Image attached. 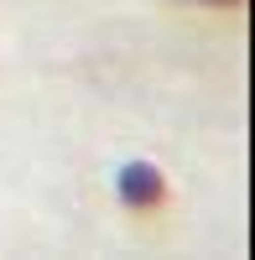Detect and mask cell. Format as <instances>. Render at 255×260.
Masks as SVG:
<instances>
[{"mask_svg": "<svg viewBox=\"0 0 255 260\" xmlns=\"http://www.w3.org/2000/svg\"><path fill=\"white\" fill-rule=\"evenodd\" d=\"M120 198L131 203V208H156L167 198V182H162V172L156 167H146V161H131L120 172Z\"/></svg>", "mask_w": 255, "mask_h": 260, "instance_id": "cell-1", "label": "cell"}, {"mask_svg": "<svg viewBox=\"0 0 255 260\" xmlns=\"http://www.w3.org/2000/svg\"><path fill=\"white\" fill-rule=\"evenodd\" d=\"M208 6H235V0H208Z\"/></svg>", "mask_w": 255, "mask_h": 260, "instance_id": "cell-2", "label": "cell"}]
</instances>
